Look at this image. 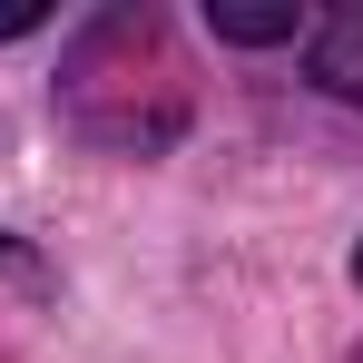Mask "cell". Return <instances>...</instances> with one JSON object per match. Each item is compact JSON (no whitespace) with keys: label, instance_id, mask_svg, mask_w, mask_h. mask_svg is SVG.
<instances>
[{"label":"cell","instance_id":"obj_1","mask_svg":"<svg viewBox=\"0 0 363 363\" xmlns=\"http://www.w3.org/2000/svg\"><path fill=\"white\" fill-rule=\"evenodd\" d=\"M304 69H314V79L334 89V99H354V108H363V10H334V20L314 30Z\"/></svg>","mask_w":363,"mask_h":363},{"label":"cell","instance_id":"obj_2","mask_svg":"<svg viewBox=\"0 0 363 363\" xmlns=\"http://www.w3.org/2000/svg\"><path fill=\"white\" fill-rule=\"evenodd\" d=\"M295 0H206V30L216 40H236V50H275V40H295Z\"/></svg>","mask_w":363,"mask_h":363},{"label":"cell","instance_id":"obj_3","mask_svg":"<svg viewBox=\"0 0 363 363\" xmlns=\"http://www.w3.org/2000/svg\"><path fill=\"white\" fill-rule=\"evenodd\" d=\"M30 30H40V10H30V0H10V10H0V40H30Z\"/></svg>","mask_w":363,"mask_h":363},{"label":"cell","instance_id":"obj_5","mask_svg":"<svg viewBox=\"0 0 363 363\" xmlns=\"http://www.w3.org/2000/svg\"><path fill=\"white\" fill-rule=\"evenodd\" d=\"M354 275H363V245H354Z\"/></svg>","mask_w":363,"mask_h":363},{"label":"cell","instance_id":"obj_4","mask_svg":"<svg viewBox=\"0 0 363 363\" xmlns=\"http://www.w3.org/2000/svg\"><path fill=\"white\" fill-rule=\"evenodd\" d=\"M0 265H20V275H30V255H20V245H10V236H0Z\"/></svg>","mask_w":363,"mask_h":363}]
</instances>
